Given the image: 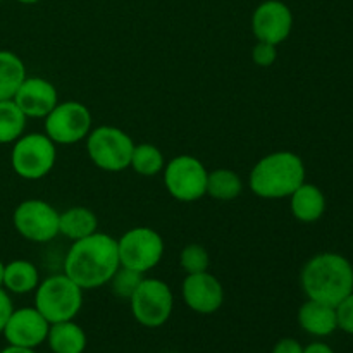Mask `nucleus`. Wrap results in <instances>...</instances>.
Listing matches in <instances>:
<instances>
[{"label": "nucleus", "instance_id": "23", "mask_svg": "<svg viewBox=\"0 0 353 353\" xmlns=\"http://www.w3.org/2000/svg\"><path fill=\"white\" fill-rule=\"evenodd\" d=\"M165 157L161 148L152 143H138L134 145L133 154H131L130 168L137 174L143 178H154L164 171Z\"/></svg>", "mask_w": 353, "mask_h": 353}, {"label": "nucleus", "instance_id": "2", "mask_svg": "<svg viewBox=\"0 0 353 353\" xmlns=\"http://www.w3.org/2000/svg\"><path fill=\"white\" fill-rule=\"evenodd\" d=\"M300 285L309 300L336 307L353 292L352 262L334 252L314 255L300 272Z\"/></svg>", "mask_w": 353, "mask_h": 353}, {"label": "nucleus", "instance_id": "28", "mask_svg": "<svg viewBox=\"0 0 353 353\" xmlns=\"http://www.w3.org/2000/svg\"><path fill=\"white\" fill-rule=\"evenodd\" d=\"M338 330L353 336V292L336 305Z\"/></svg>", "mask_w": 353, "mask_h": 353}, {"label": "nucleus", "instance_id": "12", "mask_svg": "<svg viewBox=\"0 0 353 353\" xmlns=\"http://www.w3.org/2000/svg\"><path fill=\"white\" fill-rule=\"evenodd\" d=\"M293 30V12L283 0H264L252 14V33L257 41L278 47Z\"/></svg>", "mask_w": 353, "mask_h": 353}, {"label": "nucleus", "instance_id": "25", "mask_svg": "<svg viewBox=\"0 0 353 353\" xmlns=\"http://www.w3.org/2000/svg\"><path fill=\"white\" fill-rule=\"evenodd\" d=\"M143 278L145 274H141V272H137L133 271V269L119 265V269L114 272L112 278L109 279L107 285H110L114 296L123 300H130L131 295H133L134 290L138 288V285H140Z\"/></svg>", "mask_w": 353, "mask_h": 353}, {"label": "nucleus", "instance_id": "26", "mask_svg": "<svg viewBox=\"0 0 353 353\" xmlns=\"http://www.w3.org/2000/svg\"><path fill=\"white\" fill-rule=\"evenodd\" d=\"M179 265L186 274H196V272L209 271L210 257L209 252L199 243H190L179 254Z\"/></svg>", "mask_w": 353, "mask_h": 353}, {"label": "nucleus", "instance_id": "22", "mask_svg": "<svg viewBox=\"0 0 353 353\" xmlns=\"http://www.w3.org/2000/svg\"><path fill=\"white\" fill-rule=\"evenodd\" d=\"M243 192V181L240 174L231 169H216L207 176V195L214 200L230 202L238 199Z\"/></svg>", "mask_w": 353, "mask_h": 353}, {"label": "nucleus", "instance_id": "16", "mask_svg": "<svg viewBox=\"0 0 353 353\" xmlns=\"http://www.w3.org/2000/svg\"><path fill=\"white\" fill-rule=\"evenodd\" d=\"M290 199V210L300 223H317L326 212V195L323 190L312 183H302Z\"/></svg>", "mask_w": 353, "mask_h": 353}, {"label": "nucleus", "instance_id": "33", "mask_svg": "<svg viewBox=\"0 0 353 353\" xmlns=\"http://www.w3.org/2000/svg\"><path fill=\"white\" fill-rule=\"evenodd\" d=\"M16 2L24 3V6H33V3H38L40 0H16Z\"/></svg>", "mask_w": 353, "mask_h": 353}, {"label": "nucleus", "instance_id": "14", "mask_svg": "<svg viewBox=\"0 0 353 353\" xmlns=\"http://www.w3.org/2000/svg\"><path fill=\"white\" fill-rule=\"evenodd\" d=\"M181 296L190 310L209 316L223 307L224 288L219 279L209 271L196 272V274H186V278L183 279Z\"/></svg>", "mask_w": 353, "mask_h": 353}, {"label": "nucleus", "instance_id": "6", "mask_svg": "<svg viewBox=\"0 0 353 353\" xmlns=\"http://www.w3.org/2000/svg\"><path fill=\"white\" fill-rule=\"evenodd\" d=\"M133 148V138L116 126L92 128L86 137V154L90 161L107 172H119L130 168Z\"/></svg>", "mask_w": 353, "mask_h": 353}, {"label": "nucleus", "instance_id": "32", "mask_svg": "<svg viewBox=\"0 0 353 353\" xmlns=\"http://www.w3.org/2000/svg\"><path fill=\"white\" fill-rule=\"evenodd\" d=\"M0 353H37L33 350V348H21V347H12V345H9L7 348H3Z\"/></svg>", "mask_w": 353, "mask_h": 353}, {"label": "nucleus", "instance_id": "19", "mask_svg": "<svg viewBox=\"0 0 353 353\" xmlns=\"http://www.w3.org/2000/svg\"><path fill=\"white\" fill-rule=\"evenodd\" d=\"M40 272L37 265L24 259H16L3 265V283L2 288L9 293L24 295L37 290L40 285Z\"/></svg>", "mask_w": 353, "mask_h": 353}, {"label": "nucleus", "instance_id": "30", "mask_svg": "<svg viewBox=\"0 0 353 353\" xmlns=\"http://www.w3.org/2000/svg\"><path fill=\"white\" fill-rule=\"evenodd\" d=\"M272 353H303V347L295 338H281L272 348Z\"/></svg>", "mask_w": 353, "mask_h": 353}, {"label": "nucleus", "instance_id": "4", "mask_svg": "<svg viewBox=\"0 0 353 353\" xmlns=\"http://www.w3.org/2000/svg\"><path fill=\"white\" fill-rule=\"evenodd\" d=\"M83 307V290L69 276L52 274L34 290V309L50 324L72 321Z\"/></svg>", "mask_w": 353, "mask_h": 353}, {"label": "nucleus", "instance_id": "31", "mask_svg": "<svg viewBox=\"0 0 353 353\" xmlns=\"http://www.w3.org/2000/svg\"><path fill=\"white\" fill-rule=\"evenodd\" d=\"M303 353H334V350L323 341H314V343L303 347Z\"/></svg>", "mask_w": 353, "mask_h": 353}, {"label": "nucleus", "instance_id": "34", "mask_svg": "<svg viewBox=\"0 0 353 353\" xmlns=\"http://www.w3.org/2000/svg\"><path fill=\"white\" fill-rule=\"evenodd\" d=\"M3 262L0 261V288H2V283H3Z\"/></svg>", "mask_w": 353, "mask_h": 353}, {"label": "nucleus", "instance_id": "1", "mask_svg": "<svg viewBox=\"0 0 353 353\" xmlns=\"http://www.w3.org/2000/svg\"><path fill=\"white\" fill-rule=\"evenodd\" d=\"M119 265L117 240L97 231L83 240L72 241L64 259V274L85 292L105 286Z\"/></svg>", "mask_w": 353, "mask_h": 353}, {"label": "nucleus", "instance_id": "5", "mask_svg": "<svg viewBox=\"0 0 353 353\" xmlns=\"http://www.w3.org/2000/svg\"><path fill=\"white\" fill-rule=\"evenodd\" d=\"M57 145L45 133H24L10 148V165L19 178L38 181L54 169Z\"/></svg>", "mask_w": 353, "mask_h": 353}, {"label": "nucleus", "instance_id": "13", "mask_svg": "<svg viewBox=\"0 0 353 353\" xmlns=\"http://www.w3.org/2000/svg\"><path fill=\"white\" fill-rule=\"evenodd\" d=\"M50 323L34 307L14 309L2 334L7 343L21 348H37L47 341Z\"/></svg>", "mask_w": 353, "mask_h": 353}, {"label": "nucleus", "instance_id": "24", "mask_svg": "<svg viewBox=\"0 0 353 353\" xmlns=\"http://www.w3.org/2000/svg\"><path fill=\"white\" fill-rule=\"evenodd\" d=\"M28 117L21 112L17 103L10 100H0V145L14 143L26 130Z\"/></svg>", "mask_w": 353, "mask_h": 353}, {"label": "nucleus", "instance_id": "27", "mask_svg": "<svg viewBox=\"0 0 353 353\" xmlns=\"http://www.w3.org/2000/svg\"><path fill=\"white\" fill-rule=\"evenodd\" d=\"M278 61V47L265 41H257L252 48V62L259 68H271Z\"/></svg>", "mask_w": 353, "mask_h": 353}, {"label": "nucleus", "instance_id": "35", "mask_svg": "<svg viewBox=\"0 0 353 353\" xmlns=\"http://www.w3.org/2000/svg\"><path fill=\"white\" fill-rule=\"evenodd\" d=\"M0 2H2V0H0Z\"/></svg>", "mask_w": 353, "mask_h": 353}, {"label": "nucleus", "instance_id": "18", "mask_svg": "<svg viewBox=\"0 0 353 353\" xmlns=\"http://www.w3.org/2000/svg\"><path fill=\"white\" fill-rule=\"evenodd\" d=\"M99 231V217L88 207L76 205L59 214V234L76 241Z\"/></svg>", "mask_w": 353, "mask_h": 353}, {"label": "nucleus", "instance_id": "7", "mask_svg": "<svg viewBox=\"0 0 353 353\" xmlns=\"http://www.w3.org/2000/svg\"><path fill=\"white\" fill-rule=\"evenodd\" d=\"M131 314L145 327H161L171 317L174 295L169 285L157 278H143L131 299Z\"/></svg>", "mask_w": 353, "mask_h": 353}, {"label": "nucleus", "instance_id": "17", "mask_svg": "<svg viewBox=\"0 0 353 353\" xmlns=\"http://www.w3.org/2000/svg\"><path fill=\"white\" fill-rule=\"evenodd\" d=\"M299 324L312 336H330L338 330L336 307L307 299L299 309Z\"/></svg>", "mask_w": 353, "mask_h": 353}, {"label": "nucleus", "instance_id": "29", "mask_svg": "<svg viewBox=\"0 0 353 353\" xmlns=\"http://www.w3.org/2000/svg\"><path fill=\"white\" fill-rule=\"evenodd\" d=\"M12 310H14V305H12V300H10L9 296V292L0 288V334H2L3 327H6Z\"/></svg>", "mask_w": 353, "mask_h": 353}, {"label": "nucleus", "instance_id": "9", "mask_svg": "<svg viewBox=\"0 0 353 353\" xmlns=\"http://www.w3.org/2000/svg\"><path fill=\"white\" fill-rule=\"evenodd\" d=\"M164 250L165 245L161 234L147 226L131 228L117 240L121 265L141 274L161 264Z\"/></svg>", "mask_w": 353, "mask_h": 353}, {"label": "nucleus", "instance_id": "10", "mask_svg": "<svg viewBox=\"0 0 353 353\" xmlns=\"http://www.w3.org/2000/svg\"><path fill=\"white\" fill-rule=\"evenodd\" d=\"M92 126L90 109L76 100L59 102L45 117V134L55 145H74L86 140Z\"/></svg>", "mask_w": 353, "mask_h": 353}, {"label": "nucleus", "instance_id": "8", "mask_svg": "<svg viewBox=\"0 0 353 353\" xmlns=\"http://www.w3.org/2000/svg\"><path fill=\"white\" fill-rule=\"evenodd\" d=\"M164 185L169 195L178 202H196L207 195L209 171L200 159L193 155H178L165 162Z\"/></svg>", "mask_w": 353, "mask_h": 353}, {"label": "nucleus", "instance_id": "3", "mask_svg": "<svg viewBox=\"0 0 353 353\" xmlns=\"http://www.w3.org/2000/svg\"><path fill=\"white\" fill-rule=\"evenodd\" d=\"M307 169L302 157L295 152L278 150L262 157L252 168L248 186L261 199H288L302 183H305Z\"/></svg>", "mask_w": 353, "mask_h": 353}, {"label": "nucleus", "instance_id": "11", "mask_svg": "<svg viewBox=\"0 0 353 353\" xmlns=\"http://www.w3.org/2000/svg\"><path fill=\"white\" fill-rule=\"evenodd\" d=\"M59 214L52 203L41 199L23 200L14 210V230L24 240L48 243L59 236Z\"/></svg>", "mask_w": 353, "mask_h": 353}, {"label": "nucleus", "instance_id": "15", "mask_svg": "<svg viewBox=\"0 0 353 353\" xmlns=\"http://www.w3.org/2000/svg\"><path fill=\"white\" fill-rule=\"evenodd\" d=\"M12 100L28 119H45L59 103V93L48 79L26 76Z\"/></svg>", "mask_w": 353, "mask_h": 353}, {"label": "nucleus", "instance_id": "21", "mask_svg": "<svg viewBox=\"0 0 353 353\" xmlns=\"http://www.w3.org/2000/svg\"><path fill=\"white\" fill-rule=\"evenodd\" d=\"M26 76V65L19 55L10 50H0V100L14 99Z\"/></svg>", "mask_w": 353, "mask_h": 353}, {"label": "nucleus", "instance_id": "20", "mask_svg": "<svg viewBox=\"0 0 353 353\" xmlns=\"http://www.w3.org/2000/svg\"><path fill=\"white\" fill-rule=\"evenodd\" d=\"M47 343L54 353H83L86 348V334L74 319L64 321L50 324Z\"/></svg>", "mask_w": 353, "mask_h": 353}]
</instances>
